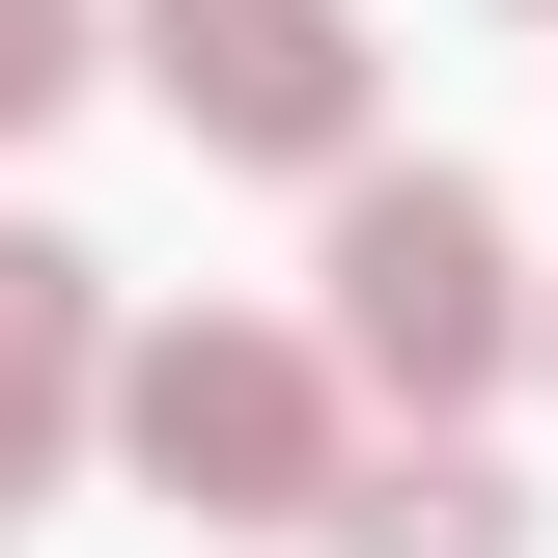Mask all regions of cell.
I'll use <instances>...</instances> for the list:
<instances>
[{"label":"cell","instance_id":"6da1fadb","mask_svg":"<svg viewBox=\"0 0 558 558\" xmlns=\"http://www.w3.org/2000/svg\"><path fill=\"white\" fill-rule=\"evenodd\" d=\"M502 336H531V252H502V196L475 168H363L336 196V336L307 363H363V391H502Z\"/></svg>","mask_w":558,"mask_h":558},{"label":"cell","instance_id":"7a4b0ae2","mask_svg":"<svg viewBox=\"0 0 558 558\" xmlns=\"http://www.w3.org/2000/svg\"><path fill=\"white\" fill-rule=\"evenodd\" d=\"M112 447L196 502V531H307V502H336V363L252 336V307H196V336L112 363Z\"/></svg>","mask_w":558,"mask_h":558},{"label":"cell","instance_id":"3957f363","mask_svg":"<svg viewBox=\"0 0 558 558\" xmlns=\"http://www.w3.org/2000/svg\"><path fill=\"white\" fill-rule=\"evenodd\" d=\"M112 57L168 84V140H223V168H363V0H140Z\"/></svg>","mask_w":558,"mask_h":558},{"label":"cell","instance_id":"277c9868","mask_svg":"<svg viewBox=\"0 0 558 558\" xmlns=\"http://www.w3.org/2000/svg\"><path fill=\"white\" fill-rule=\"evenodd\" d=\"M84 391H112V252H57V223H0V502L84 447Z\"/></svg>","mask_w":558,"mask_h":558},{"label":"cell","instance_id":"5b68a950","mask_svg":"<svg viewBox=\"0 0 558 558\" xmlns=\"http://www.w3.org/2000/svg\"><path fill=\"white\" fill-rule=\"evenodd\" d=\"M307 531H336V558H531V475H475V447H391V475H336Z\"/></svg>","mask_w":558,"mask_h":558},{"label":"cell","instance_id":"8992f818","mask_svg":"<svg viewBox=\"0 0 558 558\" xmlns=\"http://www.w3.org/2000/svg\"><path fill=\"white\" fill-rule=\"evenodd\" d=\"M84 57H112L84 0H0V140H28V112H84Z\"/></svg>","mask_w":558,"mask_h":558}]
</instances>
